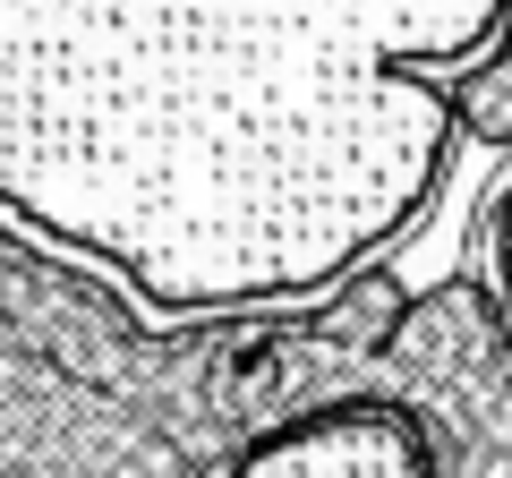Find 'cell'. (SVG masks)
<instances>
[{"instance_id":"obj_1","label":"cell","mask_w":512,"mask_h":478,"mask_svg":"<svg viewBox=\"0 0 512 478\" xmlns=\"http://www.w3.org/2000/svg\"><path fill=\"white\" fill-rule=\"evenodd\" d=\"M444 103H453V120L478 129L487 146H512V18H504V52H495L487 69H470Z\"/></svg>"},{"instance_id":"obj_2","label":"cell","mask_w":512,"mask_h":478,"mask_svg":"<svg viewBox=\"0 0 512 478\" xmlns=\"http://www.w3.org/2000/svg\"><path fill=\"white\" fill-rule=\"evenodd\" d=\"M487 257H495V299H504V316H512V188H504V205H495V222H487Z\"/></svg>"}]
</instances>
